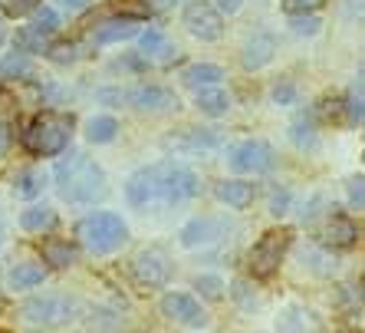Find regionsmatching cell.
Listing matches in <instances>:
<instances>
[{
	"label": "cell",
	"instance_id": "ac0fdd59",
	"mask_svg": "<svg viewBox=\"0 0 365 333\" xmlns=\"http://www.w3.org/2000/svg\"><path fill=\"white\" fill-rule=\"evenodd\" d=\"M214 195L221 198L224 205H230V208H247L250 202H254V185L250 182H240V179H227V182H221V185L214 188Z\"/></svg>",
	"mask_w": 365,
	"mask_h": 333
},
{
	"label": "cell",
	"instance_id": "603a6c76",
	"mask_svg": "<svg viewBox=\"0 0 365 333\" xmlns=\"http://www.w3.org/2000/svg\"><path fill=\"white\" fill-rule=\"evenodd\" d=\"M138 46H142L145 56H168V53H171L168 36H165L162 30H155V26H148V30H142V34H138Z\"/></svg>",
	"mask_w": 365,
	"mask_h": 333
},
{
	"label": "cell",
	"instance_id": "b9f144b4",
	"mask_svg": "<svg viewBox=\"0 0 365 333\" xmlns=\"http://www.w3.org/2000/svg\"><path fill=\"white\" fill-rule=\"evenodd\" d=\"M63 7H69V10H83V7H89V0H63Z\"/></svg>",
	"mask_w": 365,
	"mask_h": 333
},
{
	"label": "cell",
	"instance_id": "d590c367",
	"mask_svg": "<svg viewBox=\"0 0 365 333\" xmlns=\"http://www.w3.org/2000/svg\"><path fill=\"white\" fill-rule=\"evenodd\" d=\"M293 34H299V36H316L319 34V17H313V14H306V17H293Z\"/></svg>",
	"mask_w": 365,
	"mask_h": 333
},
{
	"label": "cell",
	"instance_id": "6da1fadb",
	"mask_svg": "<svg viewBox=\"0 0 365 333\" xmlns=\"http://www.w3.org/2000/svg\"><path fill=\"white\" fill-rule=\"evenodd\" d=\"M201 192V179L181 162H158L132 172L125 182V198L132 208L181 205Z\"/></svg>",
	"mask_w": 365,
	"mask_h": 333
},
{
	"label": "cell",
	"instance_id": "7bdbcfd3",
	"mask_svg": "<svg viewBox=\"0 0 365 333\" xmlns=\"http://www.w3.org/2000/svg\"><path fill=\"white\" fill-rule=\"evenodd\" d=\"M7 40V30H4V24H0V43Z\"/></svg>",
	"mask_w": 365,
	"mask_h": 333
},
{
	"label": "cell",
	"instance_id": "ab89813d",
	"mask_svg": "<svg viewBox=\"0 0 365 333\" xmlns=\"http://www.w3.org/2000/svg\"><path fill=\"white\" fill-rule=\"evenodd\" d=\"M240 4H244V0H214L211 7H214V10H217V14H221V17H224V14H237V10H240Z\"/></svg>",
	"mask_w": 365,
	"mask_h": 333
},
{
	"label": "cell",
	"instance_id": "ee69618b",
	"mask_svg": "<svg viewBox=\"0 0 365 333\" xmlns=\"http://www.w3.org/2000/svg\"><path fill=\"white\" fill-rule=\"evenodd\" d=\"M0 244H4V222H0Z\"/></svg>",
	"mask_w": 365,
	"mask_h": 333
},
{
	"label": "cell",
	"instance_id": "74e56055",
	"mask_svg": "<svg viewBox=\"0 0 365 333\" xmlns=\"http://www.w3.org/2000/svg\"><path fill=\"white\" fill-rule=\"evenodd\" d=\"M270 212L273 214H287L289 212V192L287 188H277L270 195Z\"/></svg>",
	"mask_w": 365,
	"mask_h": 333
},
{
	"label": "cell",
	"instance_id": "9c48e42d",
	"mask_svg": "<svg viewBox=\"0 0 365 333\" xmlns=\"http://www.w3.org/2000/svg\"><path fill=\"white\" fill-rule=\"evenodd\" d=\"M132 274H135V281L142 284V287H165L171 277V261L165 251L148 248L132 261Z\"/></svg>",
	"mask_w": 365,
	"mask_h": 333
},
{
	"label": "cell",
	"instance_id": "484cf974",
	"mask_svg": "<svg viewBox=\"0 0 365 333\" xmlns=\"http://www.w3.org/2000/svg\"><path fill=\"white\" fill-rule=\"evenodd\" d=\"M342 106H346V119L352 122V126H362V119H365V109H362V73H359L356 86H352V93H349V99Z\"/></svg>",
	"mask_w": 365,
	"mask_h": 333
},
{
	"label": "cell",
	"instance_id": "4fadbf2b",
	"mask_svg": "<svg viewBox=\"0 0 365 333\" xmlns=\"http://www.w3.org/2000/svg\"><path fill=\"white\" fill-rule=\"evenodd\" d=\"M277 53V36L273 34H254L244 43V53H240V63L244 69H264Z\"/></svg>",
	"mask_w": 365,
	"mask_h": 333
},
{
	"label": "cell",
	"instance_id": "d6986e66",
	"mask_svg": "<svg viewBox=\"0 0 365 333\" xmlns=\"http://www.w3.org/2000/svg\"><path fill=\"white\" fill-rule=\"evenodd\" d=\"M43 261L50 267H73L79 261V251L69 244V241H60V238H50V241H43Z\"/></svg>",
	"mask_w": 365,
	"mask_h": 333
},
{
	"label": "cell",
	"instance_id": "1f68e13d",
	"mask_svg": "<svg viewBox=\"0 0 365 333\" xmlns=\"http://www.w3.org/2000/svg\"><path fill=\"white\" fill-rule=\"evenodd\" d=\"M46 56L53 63H60V66H69V63H76L79 46L76 43H53V46H46Z\"/></svg>",
	"mask_w": 365,
	"mask_h": 333
},
{
	"label": "cell",
	"instance_id": "9a60e30c",
	"mask_svg": "<svg viewBox=\"0 0 365 333\" xmlns=\"http://www.w3.org/2000/svg\"><path fill=\"white\" fill-rule=\"evenodd\" d=\"M221 238V224L214 218H195L181 228V244L185 248H201V244H211V241Z\"/></svg>",
	"mask_w": 365,
	"mask_h": 333
},
{
	"label": "cell",
	"instance_id": "7402d4cb",
	"mask_svg": "<svg viewBox=\"0 0 365 333\" xmlns=\"http://www.w3.org/2000/svg\"><path fill=\"white\" fill-rule=\"evenodd\" d=\"M56 224V212L50 205H34L20 214V228L24 231H50Z\"/></svg>",
	"mask_w": 365,
	"mask_h": 333
},
{
	"label": "cell",
	"instance_id": "8fae6325",
	"mask_svg": "<svg viewBox=\"0 0 365 333\" xmlns=\"http://www.w3.org/2000/svg\"><path fill=\"white\" fill-rule=\"evenodd\" d=\"M162 314L178 320V324H187V327H204L207 324V314L204 307L197 304L191 294H165L162 297Z\"/></svg>",
	"mask_w": 365,
	"mask_h": 333
},
{
	"label": "cell",
	"instance_id": "4dcf8cb0",
	"mask_svg": "<svg viewBox=\"0 0 365 333\" xmlns=\"http://www.w3.org/2000/svg\"><path fill=\"white\" fill-rule=\"evenodd\" d=\"M125 324L115 310H109V307H96L93 310V320H89V327H96V330H119V327Z\"/></svg>",
	"mask_w": 365,
	"mask_h": 333
},
{
	"label": "cell",
	"instance_id": "d6a6232c",
	"mask_svg": "<svg viewBox=\"0 0 365 333\" xmlns=\"http://www.w3.org/2000/svg\"><path fill=\"white\" fill-rule=\"evenodd\" d=\"M283 10H287L289 17H306V14H313L326 4V0H280Z\"/></svg>",
	"mask_w": 365,
	"mask_h": 333
},
{
	"label": "cell",
	"instance_id": "e575fe53",
	"mask_svg": "<svg viewBox=\"0 0 365 333\" xmlns=\"http://www.w3.org/2000/svg\"><path fill=\"white\" fill-rule=\"evenodd\" d=\"M297 86H293V83H289V79H283V83H277V86H273V103H277V106H293V103H297Z\"/></svg>",
	"mask_w": 365,
	"mask_h": 333
},
{
	"label": "cell",
	"instance_id": "f6af8a7d",
	"mask_svg": "<svg viewBox=\"0 0 365 333\" xmlns=\"http://www.w3.org/2000/svg\"><path fill=\"white\" fill-rule=\"evenodd\" d=\"M155 4H162V7H165V4H171V0H155Z\"/></svg>",
	"mask_w": 365,
	"mask_h": 333
},
{
	"label": "cell",
	"instance_id": "8992f818",
	"mask_svg": "<svg viewBox=\"0 0 365 333\" xmlns=\"http://www.w3.org/2000/svg\"><path fill=\"white\" fill-rule=\"evenodd\" d=\"M289 241H293V231H289V228L267 231L264 238L250 248V257H247L250 274H254V277H260V281L273 277V274H277V267H280V261H283V254H287Z\"/></svg>",
	"mask_w": 365,
	"mask_h": 333
},
{
	"label": "cell",
	"instance_id": "3957f363",
	"mask_svg": "<svg viewBox=\"0 0 365 333\" xmlns=\"http://www.w3.org/2000/svg\"><path fill=\"white\" fill-rule=\"evenodd\" d=\"M69 136H73V116L56 109L40 112L24 132V146L30 155H40V159H50V155H60L69 146Z\"/></svg>",
	"mask_w": 365,
	"mask_h": 333
},
{
	"label": "cell",
	"instance_id": "52a82bcc",
	"mask_svg": "<svg viewBox=\"0 0 365 333\" xmlns=\"http://www.w3.org/2000/svg\"><path fill=\"white\" fill-rule=\"evenodd\" d=\"M227 165L240 175H264L277 165V152L264 139H247V142H237L227 152Z\"/></svg>",
	"mask_w": 365,
	"mask_h": 333
},
{
	"label": "cell",
	"instance_id": "f1b7e54d",
	"mask_svg": "<svg viewBox=\"0 0 365 333\" xmlns=\"http://www.w3.org/2000/svg\"><path fill=\"white\" fill-rule=\"evenodd\" d=\"M289 136H293V142H297L299 149L313 146V142H316V126H313V119L299 116V119L293 122V129H289Z\"/></svg>",
	"mask_w": 365,
	"mask_h": 333
},
{
	"label": "cell",
	"instance_id": "60d3db41",
	"mask_svg": "<svg viewBox=\"0 0 365 333\" xmlns=\"http://www.w3.org/2000/svg\"><path fill=\"white\" fill-rule=\"evenodd\" d=\"M10 142H14V132H10V122H4V119H0V159L7 155Z\"/></svg>",
	"mask_w": 365,
	"mask_h": 333
},
{
	"label": "cell",
	"instance_id": "44dd1931",
	"mask_svg": "<svg viewBox=\"0 0 365 333\" xmlns=\"http://www.w3.org/2000/svg\"><path fill=\"white\" fill-rule=\"evenodd\" d=\"M115 136H119V119L115 116H93L86 122V139L96 142V146H109Z\"/></svg>",
	"mask_w": 365,
	"mask_h": 333
},
{
	"label": "cell",
	"instance_id": "f35d334b",
	"mask_svg": "<svg viewBox=\"0 0 365 333\" xmlns=\"http://www.w3.org/2000/svg\"><path fill=\"white\" fill-rule=\"evenodd\" d=\"M342 109H346V106H342V99H323V103H319V116H323L326 122H332Z\"/></svg>",
	"mask_w": 365,
	"mask_h": 333
},
{
	"label": "cell",
	"instance_id": "277c9868",
	"mask_svg": "<svg viewBox=\"0 0 365 333\" xmlns=\"http://www.w3.org/2000/svg\"><path fill=\"white\" fill-rule=\"evenodd\" d=\"M76 238L93 254H112V251H119L125 244L128 224L115 212H93L76 224Z\"/></svg>",
	"mask_w": 365,
	"mask_h": 333
},
{
	"label": "cell",
	"instance_id": "30bf717a",
	"mask_svg": "<svg viewBox=\"0 0 365 333\" xmlns=\"http://www.w3.org/2000/svg\"><path fill=\"white\" fill-rule=\"evenodd\" d=\"M125 99L135 106L138 112H171L178 109V96L171 93L168 86H135L132 93H125Z\"/></svg>",
	"mask_w": 365,
	"mask_h": 333
},
{
	"label": "cell",
	"instance_id": "2e32d148",
	"mask_svg": "<svg viewBox=\"0 0 365 333\" xmlns=\"http://www.w3.org/2000/svg\"><path fill=\"white\" fill-rule=\"evenodd\" d=\"M230 103H234V99H230V93L224 86H207V89H197V96H195V106L204 112V116H211V119L227 116Z\"/></svg>",
	"mask_w": 365,
	"mask_h": 333
},
{
	"label": "cell",
	"instance_id": "4316f807",
	"mask_svg": "<svg viewBox=\"0 0 365 333\" xmlns=\"http://www.w3.org/2000/svg\"><path fill=\"white\" fill-rule=\"evenodd\" d=\"M195 287L201 291V297H207V300H221L224 297V281L217 277V274H197Z\"/></svg>",
	"mask_w": 365,
	"mask_h": 333
},
{
	"label": "cell",
	"instance_id": "5bb4252c",
	"mask_svg": "<svg viewBox=\"0 0 365 333\" xmlns=\"http://www.w3.org/2000/svg\"><path fill=\"white\" fill-rule=\"evenodd\" d=\"M138 26H142L138 17H112V20H106V24H99V30L93 34V43L109 46V43L132 40V36H138Z\"/></svg>",
	"mask_w": 365,
	"mask_h": 333
},
{
	"label": "cell",
	"instance_id": "ffe728a7",
	"mask_svg": "<svg viewBox=\"0 0 365 333\" xmlns=\"http://www.w3.org/2000/svg\"><path fill=\"white\" fill-rule=\"evenodd\" d=\"M43 277H46L43 264H34V261H24V264H17L14 271L7 274V287H10V291H30V287L43 284Z\"/></svg>",
	"mask_w": 365,
	"mask_h": 333
},
{
	"label": "cell",
	"instance_id": "836d02e7",
	"mask_svg": "<svg viewBox=\"0 0 365 333\" xmlns=\"http://www.w3.org/2000/svg\"><path fill=\"white\" fill-rule=\"evenodd\" d=\"M40 7V0H4V14L7 17H26Z\"/></svg>",
	"mask_w": 365,
	"mask_h": 333
},
{
	"label": "cell",
	"instance_id": "83f0119b",
	"mask_svg": "<svg viewBox=\"0 0 365 333\" xmlns=\"http://www.w3.org/2000/svg\"><path fill=\"white\" fill-rule=\"evenodd\" d=\"M17 50L20 53H46V36H40L34 26H24L17 34Z\"/></svg>",
	"mask_w": 365,
	"mask_h": 333
},
{
	"label": "cell",
	"instance_id": "8d00e7d4",
	"mask_svg": "<svg viewBox=\"0 0 365 333\" xmlns=\"http://www.w3.org/2000/svg\"><path fill=\"white\" fill-rule=\"evenodd\" d=\"M349 202H352V208H359V212H362V205H365V179H362V175L349 179Z\"/></svg>",
	"mask_w": 365,
	"mask_h": 333
},
{
	"label": "cell",
	"instance_id": "5b68a950",
	"mask_svg": "<svg viewBox=\"0 0 365 333\" xmlns=\"http://www.w3.org/2000/svg\"><path fill=\"white\" fill-rule=\"evenodd\" d=\"M83 304H79L73 294H36V297H26L20 304V314L30 320V324H46V327H60L76 320Z\"/></svg>",
	"mask_w": 365,
	"mask_h": 333
},
{
	"label": "cell",
	"instance_id": "e0dca14e",
	"mask_svg": "<svg viewBox=\"0 0 365 333\" xmlns=\"http://www.w3.org/2000/svg\"><path fill=\"white\" fill-rule=\"evenodd\" d=\"M181 79L197 93V89H207V86H221V79H227V73L221 66H214V63H195V66H187L181 73Z\"/></svg>",
	"mask_w": 365,
	"mask_h": 333
},
{
	"label": "cell",
	"instance_id": "7c38bea8",
	"mask_svg": "<svg viewBox=\"0 0 365 333\" xmlns=\"http://www.w3.org/2000/svg\"><path fill=\"white\" fill-rule=\"evenodd\" d=\"M356 238H359V228L349 222L346 214H332L329 222L323 224V231H319V241H323L326 248H339V251L352 248Z\"/></svg>",
	"mask_w": 365,
	"mask_h": 333
},
{
	"label": "cell",
	"instance_id": "f546056e",
	"mask_svg": "<svg viewBox=\"0 0 365 333\" xmlns=\"http://www.w3.org/2000/svg\"><path fill=\"white\" fill-rule=\"evenodd\" d=\"M34 14H36V17H34V30H36L40 36L53 34V30L60 26V14H56L53 7H36Z\"/></svg>",
	"mask_w": 365,
	"mask_h": 333
},
{
	"label": "cell",
	"instance_id": "7a4b0ae2",
	"mask_svg": "<svg viewBox=\"0 0 365 333\" xmlns=\"http://www.w3.org/2000/svg\"><path fill=\"white\" fill-rule=\"evenodd\" d=\"M56 182H60V195L73 205H93L106 195V172L89 162L83 152L69 155L56 165Z\"/></svg>",
	"mask_w": 365,
	"mask_h": 333
},
{
	"label": "cell",
	"instance_id": "cb8c5ba5",
	"mask_svg": "<svg viewBox=\"0 0 365 333\" xmlns=\"http://www.w3.org/2000/svg\"><path fill=\"white\" fill-rule=\"evenodd\" d=\"M24 76H30V56L20 50L7 53L0 60V79H24Z\"/></svg>",
	"mask_w": 365,
	"mask_h": 333
},
{
	"label": "cell",
	"instance_id": "d4e9b609",
	"mask_svg": "<svg viewBox=\"0 0 365 333\" xmlns=\"http://www.w3.org/2000/svg\"><path fill=\"white\" fill-rule=\"evenodd\" d=\"M43 185H46V175H43V172H36V169H30V172H20V175H17L14 192H17L20 198H36L43 192Z\"/></svg>",
	"mask_w": 365,
	"mask_h": 333
},
{
	"label": "cell",
	"instance_id": "ba28073f",
	"mask_svg": "<svg viewBox=\"0 0 365 333\" xmlns=\"http://www.w3.org/2000/svg\"><path fill=\"white\" fill-rule=\"evenodd\" d=\"M185 26H187V34L201 43H217L224 36V17L211 4H204V0L185 7Z\"/></svg>",
	"mask_w": 365,
	"mask_h": 333
}]
</instances>
